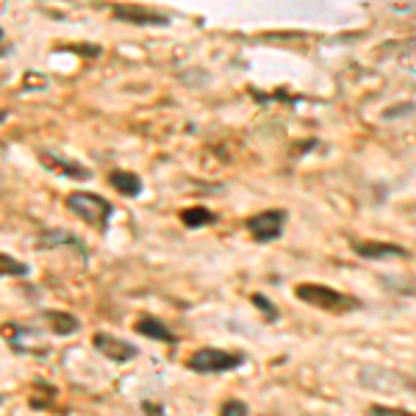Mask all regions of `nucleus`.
<instances>
[{"label": "nucleus", "mask_w": 416, "mask_h": 416, "mask_svg": "<svg viewBox=\"0 0 416 416\" xmlns=\"http://www.w3.org/2000/svg\"><path fill=\"white\" fill-rule=\"evenodd\" d=\"M294 297L300 303L311 305V308H319V311H328V314H350V311H358L361 300L347 294V292H338L333 286H325V283H297L294 286Z\"/></svg>", "instance_id": "1"}, {"label": "nucleus", "mask_w": 416, "mask_h": 416, "mask_svg": "<svg viewBox=\"0 0 416 416\" xmlns=\"http://www.w3.org/2000/svg\"><path fill=\"white\" fill-rule=\"evenodd\" d=\"M64 206L70 214H75L78 220H83L86 225H92L95 230H106L109 228V220L114 214V206H111L106 197L95 192H83V189H75L64 197Z\"/></svg>", "instance_id": "2"}, {"label": "nucleus", "mask_w": 416, "mask_h": 416, "mask_svg": "<svg viewBox=\"0 0 416 416\" xmlns=\"http://www.w3.org/2000/svg\"><path fill=\"white\" fill-rule=\"evenodd\" d=\"M245 363L242 353H228V350H217V347H203V350H194L186 366L192 372L200 375H220V372H230V369H239Z\"/></svg>", "instance_id": "3"}, {"label": "nucleus", "mask_w": 416, "mask_h": 416, "mask_svg": "<svg viewBox=\"0 0 416 416\" xmlns=\"http://www.w3.org/2000/svg\"><path fill=\"white\" fill-rule=\"evenodd\" d=\"M286 220H289V214H286L283 208H270V211H261V214L250 217L247 230H250V236H252L255 242L267 245V242H275V239L283 236Z\"/></svg>", "instance_id": "4"}, {"label": "nucleus", "mask_w": 416, "mask_h": 416, "mask_svg": "<svg viewBox=\"0 0 416 416\" xmlns=\"http://www.w3.org/2000/svg\"><path fill=\"white\" fill-rule=\"evenodd\" d=\"M111 17L119 20V23H128V26L147 28V26H169V14L166 11H156V9H147V6H139V3H117L111 9Z\"/></svg>", "instance_id": "5"}, {"label": "nucleus", "mask_w": 416, "mask_h": 416, "mask_svg": "<svg viewBox=\"0 0 416 416\" xmlns=\"http://www.w3.org/2000/svg\"><path fill=\"white\" fill-rule=\"evenodd\" d=\"M36 159H39V164L45 166V169H50L53 175H61L67 181H89L92 178L89 166H83L81 161H75L70 156H61L55 150H45L42 147V150H36Z\"/></svg>", "instance_id": "6"}, {"label": "nucleus", "mask_w": 416, "mask_h": 416, "mask_svg": "<svg viewBox=\"0 0 416 416\" xmlns=\"http://www.w3.org/2000/svg\"><path fill=\"white\" fill-rule=\"evenodd\" d=\"M92 347L100 356L114 361V363H128V361H134L139 356L137 344H131V341H125V338H119L114 333H103V331H97L92 336Z\"/></svg>", "instance_id": "7"}, {"label": "nucleus", "mask_w": 416, "mask_h": 416, "mask_svg": "<svg viewBox=\"0 0 416 416\" xmlns=\"http://www.w3.org/2000/svg\"><path fill=\"white\" fill-rule=\"evenodd\" d=\"M353 252L369 261H386V258H411V250L400 247L394 242H353Z\"/></svg>", "instance_id": "8"}, {"label": "nucleus", "mask_w": 416, "mask_h": 416, "mask_svg": "<svg viewBox=\"0 0 416 416\" xmlns=\"http://www.w3.org/2000/svg\"><path fill=\"white\" fill-rule=\"evenodd\" d=\"M61 245H70L78 255L86 258V245H83L75 233H70V230H61V228H45V230L39 233V239H36V247L39 250H53V247H61Z\"/></svg>", "instance_id": "9"}, {"label": "nucleus", "mask_w": 416, "mask_h": 416, "mask_svg": "<svg viewBox=\"0 0 416 416\" xmlns=\"http://www.w3.org/2000/svg\"><path fill=\"white\" fill-rule=\"evenodd\" d=\"M134 331L139 336H147V338H156V341H164V344H175L178 341V336L166 328L164 322L159 319V316H150V314H144V316H139L137 325H134Z\"/></svg>", "instance_id": "10"}, {"label": "nucleus", "mask_w": 416, "mask_h": 416, "mask_svg": "<svg viewBox=\"0 0 416 416\" xmlns=\"http://www.w3.org/2000/svg\"><path fill=\"white\" fill-rule=\"evenodd\" d=\"M109 183L114 192H119L122 197H139L144 183L137 172H128V169H111L109 172Z\"/></svg>", "instance_id": "11"}, {"label": "nucleus", "mask_w": 416, "mask_h": 416, "mask_svg": "<svg viewBox=\"0 0 416 416\" xmlns=\"http://www.w3.org/2000/svg\"><path fill=\"white\" fill-rule=\"evenodd\" d=\"M42 316H45V322L50 325V331L55 336H73V333L81 328V322H78V316H73L70 311H42Z\"/></svg>", "instance_id": "12"}, {"label": "nucleus", "mask_w": 416, "mask_h": 416, "mask_svg": "<svg viewBox=\"0 0 416 416\" xmlns=\"http://www.w3.org/2000/svg\"><path fill=\"white\" fill-rule=\"evenodd\" d=\"M220 220L214 211H208L206 206H192V208H183L181 211V222L186 225V228H206V225H214V222Z\"/></svg>", "instance_id": "13"}, {"label": "nucleus", "mask_w": 416, "mask_h": 416, "mask_svg": "<svg viewBox=\"0 0 416 416\" xmlns=\"http://www.w3.org/2000/svg\"><path fill=\"white\" fill-rule=\"evenodd\" d=\"M31 275V267L26 261H17L14 255L9 252H0V277H28Z\"/></svg>", "instance_id": "14"}, {"label": "nucleus", "mask_w": 416, "mask_h": 416, "mask_svg": "<svg viewBox=\"0 0 416 416\" xmlns=\"http://www.w3.org/2000/svg\"><path fill=\"white\" fill-rule=\"evenodd\" d=\"M220 416H250V408L242 400H225L220 405Z\"/></svg>", "instance_id": "15"}, {"label": "nucleus", "mask_w": 416, "mask_h": 416, "mask_svg": "<svg viewBox=\"0 0 416 416\" xmlns=\"http://www.w3.org/2000/svg\"><path fill=\"white\" fill-rule=\"evenodd\" d=\"M366 416H416V414L402 411V408H388V405H372V408H366Z\"/></svg>", "instance_id": "16"}, {"label": "nucleus", "mask_w": 416, "mask_h": 416, "mask_svg": "<svg viewBox=\"0 0 416 416\" xmlns=\"http://www.w3.org/2000/svg\"><path fill=\"white\" fill-rule=\"evenodd\" d=\"M252 303L258 305V308H264V311H267V319H270V322H277V308L272 303H270V300H267L264 294H252Z\"/></svg>", "instance_id": "17"}, {"label": "nucleus", "mask_w": 416, "mask_h": 416, "mask_svg": "<svg viewBox=\"0 0 416 416\" xmlns=\"http://www.w3.org/2000/svg\"><path fill=\"white\" fill-rule=\"evenodd\" d=\"M67 50H78V53L100 55V48H97V45H67Z\"/></svg>", "instance_id": "18"}, {"label": "nucleus", "mask_w": 416, "mask_h": 416, "mask_svg": "<svg viewBox=\"0 0 416 416\" xmlns=\"http://www.w3.org/2000/svg\"><path fill=\"white\" fill-rule=\"evenodd\" d=\"M6 119H9V111L0 109V122H6Z\"/></svg>", "instance_id": "19"}, {"label": "nucleus", "mask_w": 416, "mask_h": 416, "mask_svg": "<svg viewBox=\"0 0 416 416\" xmlns=\"http://www.w3.org/2000/svg\"><path fill=\"white\" fill-rule=\"evenodd\" d=\"M0 42H3V28H0Z\"/></svg>", "instance_id": "20"}]
</instances>
